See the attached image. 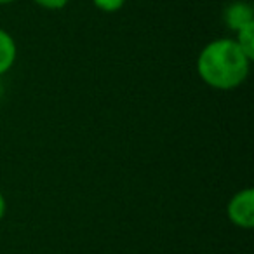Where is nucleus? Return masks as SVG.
<instances>
[{
    "instance_id": "20e7f679",
    "label": "nucleus",
    "mask_w": 254,
    "mask_h": 254,
    "mask_svg": "<svg viewBox=\"0 0 254 254\" xmlns=\"http://www.w3.org/2000/svg\"><path fill=\"white\" fill-rule=\"evenodd\" d=\"M18 58V47L11 33L0 28V77L5 75L12 68Z\"/></svg>"
},
{
    "instance_id": "f03ea898",
    "label": "nucleus",
    "mask_w": 254,
    "mask_h": 254,
    "mask_svg": "<svg viewBox=\"0 0 254 254\" xmlns=\"http://www.w3.org/2000/svg\"><path fill=\"white\" fill-rule=\"evenodd\" d=\"M230 221L239 228L251 230L254 226V190L253 188H246L240 190L230 198L228 207Z\"/></svg>"
},
{
    "instance_id": "39448f33",
    "label": "nucleus",
    "mask_w": 254,
    "mask_h": 254,
    "mask_svg": "<svg viewBox=\"0 0 254 254\" xmlns=\"http://www.w3.org/2000/svg\"><path fill=\"white\" fill-rule=\"evenodd\" d=\"M237 37L233 40L237 42V46L242 49V53L249 58L251 61L254 60V23L247 25L244 28H240L239 32H235Z\"/></svg>"
},
{
    "instance_id": "1a4fd4ad",
    "label": "nucleus",
    "mask_w": 254,
    "mask_h": 254,
    "mask_svg": "<svg viewBox=\"0 0 254 254\" xmlns=\"http://www.w3.org/2000/svg\"><path fill=\"white\" fill-rule=\"evenodd\" d=\"M18 0H0V5H9V4H14Z\"/></svg>"
},
{
    "instance_id": "7ed1b4c3",
    "label": "nucleus",
    "mask_w": 254,
    "mask_h": 254,
    "mask_svg": "<svg viewBox=\"0 0 254 254\" xmlns=\"http://www.w3.org/2000/svg\"><path fill=\"white\" fill-rule=\"evenodd\" d=\"M225 23L233 30L239 32L240 28L254 23V11L247 2H233L225 11Z\"/></svg>"
},
{
    "instance_id": "6e6552de",
    "label": "nucleus",
    "mask_w": 254,
    "mask_h": 254,
    "mask_svg": "<svg viewBox=\"0 0 254 254\" xmlns=\"http://www.w3.org/2000/svg\"><path fill=\"white\" fill-rule=\"evenodd\" d=\"M5 211H7V202H5L4 193H2V191H0V221H2V219H4Z\"/></svg>"
},
{
    "instance_id": "f257e3e1",
    "label": "nucleus",
    "mask_w": 254,
    "mask_h": 254,
    "mask_svg": "<svg viewBox=\"0 0 254 254\" xmlns=\"http://www.w3.org/2000/svg\"><path fill=\"white\" fill-rule=\"evenodd\" d=\"M251 60L233 39H216L200 51L197 71L212 89L232 91L244 84L249 75Z\"/></svg>"
},
{
    "instance_id": "0eeeda50",
    "label": "nucleus",
    "mask_w": 254,
    "mask_h": 254,
    "mask_svg": "<svg viewBox=\"0 0 254 254\" xmlns=\"http://www.w3.org/2000/svg\"><path fill=\"white\" fill-rule=\"evenodd\" d=\"M33 2L47 11H60L70 4V0H33Z\"/></svg>"
},
{
    "instance_id": "423d86ee",
    "label": "nucleus",
    "mask_w": 254,
    "mask_h": 254,
    "mask_svg": "<svg viewBox=\"0 0 254 254\" xmlns=\"http://www.w3.org/2000/svg\"><path fill=\"white\" fill-rule=\"evenodd\" d=\"M127 0H92V4L103 12H117L126 5Z\"/></svg>"
}]
</instances>
